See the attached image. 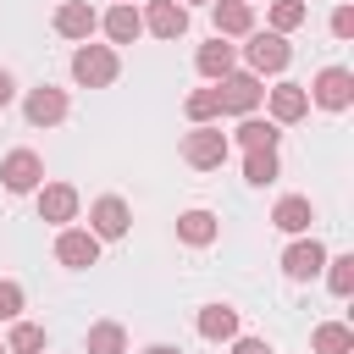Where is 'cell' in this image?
I'll list each match as a JSON object with an SVG mask.
<instances>
[{
	"label": "cell",
	"instance_id": "24",
	"mask_svg": "<svg viewBox=\"0 0 354 354\" xmlns=\"http://www.w3.org/2000/svg\"><path fill=\"white\" fill-rule=\"evenodd\" d=\"M83 348H88V354H127V332H122L116 321H94L88 337H83Z\"/></svg>",
	"mask_w": 354,
	"mask_h": 354
},
{
	"label": "cell",
	"instance_id": "29",
	"mask_svg": "<svg viewBox=\"0 0 354 354\" xmlns=\"http://www.w3.org/2000/svg\"><path fill=\"white\" fill-rule=\"evenodd\" d=\"M22 282H11V277H0V321H17L22 315Z\"/></svg>",
	"mask_w": 354,
	"mask_h": 354
},
{
	"label": "cell",
	"instance_id": "23",
	"mask_svg": "<svg viewBox=\"0 0 354 354\" xmlns=\"http://www.w3.org/2000/svg\"><path fill=\"white\" fill-rule=\"evenodd\" d=\"M243 177H249L254 188L277 183V177H282V160H277V149H243Z\"/></svg>",
	"mask_w": 354,
	"mask_h": 354
},
{
	"label": "cell",
	"instance_id": "32",
	"mask_svg": "<svg viewBox=\"0 0 354 354\" xmlns=\"http://www.w3.org/2000/svg\"><path fill=\"white\" fill-rule=\"evenodd\" d=\"M11 94H17V83H11V72H6V66H0V111H6V105H11Z\"/></svg>",
	"mask_w": 354,
	"mask_h": 354
},
{
	"label": "cell",
	"instance_id": "18",
	"mask_svg": "<svg viewBox=\"0 0 354 354\" xmlns=\"http://www.w3.org/2000/svg\"><path fill=\"white\" fill-rule=\"evenodd\" d=\"M216 232H221V221H216L210 210H183V216H177V238H183L188 249H205V243H216Z\"/></svg>",
	"mask_w": 354,
	"mask_h": 354
},
{
	"label": "cell",
	"instance_id": "31",
	"mask_svg": "<svg viewBox=\"0 0 354 354\" xmlns=\"http://www.w3.org/2000/svg\"><path fill=\"white\" fill-rule=\"evenodd\" d=\"M232 354H271L266 337H232Z\"/></svg>",
	"mask_w": 354,
	"mask_h": 354
},
{
	"label": "cell",
	"instance_id": "22",
	"mask_svg": "<svg viewBox=\"0 0 354 354\" xmlns=\"http://www.w3.org/2000/svg\"><path fill=\"white\" fill-rule=\"evenodd\" d=\"M310 348H315V354H354V332H348L343 321H321V326L310 332Z\"/></svg>",
	"mask_w": 354,
	"mask_h": 354
},
{
	"label": "cell",
	"instance_id": "7",
	"mask_svg": "<svg viewBox=\"0 0 354 354\" xmlns=\"http://www.w3.org/2000/svg\"><path fill=\"white\" fill-rule=\"evenodd\" d=\"M0 183H6V194H33V188L44 183V160H39L33 149H11V155L0 160Z\"/></svg>",
	"mask_w": 354,
	"mask_h": 354
},
{
	"label": "cell",
	"instance_id": "16",
	"mask_svg": "<svg viewBox=\"0 0 354 354\" xmlns=\"http://www.w3.org/2000/svg\"><path fill=\"white\" fill-rule=\"evenodd\" d=\"M216 6V33L221 39H243V33H254V11H249V0H210Z\"/></svg>",
	"mask_w": 354,
	"mask_h": 354
},
{
	"label": "cell",
	"instance_id": "17",
	"mask_svg": "<svg viewBox=\"0 0 354 354\" xmlns=\"http://www.w3.org/2000/svg\"><path fill=\"white\" fill-rule=\"evenodd\" d=\"M310 111V88L304 83H277L271 88V122H299Z\"/></svg>",
	"mask_w": 354,
	"mask_h": 354
},
{
	"label": "cell",
	"instance_id": "33",
	"mask_svg": "<svg viewBox=\"0 0 354 354\" xmlns=\"http://www.w3.org/2000/svg\"><path fill=\"white\" fill-rule=\"evenodd\" d=\"M144 354H183V348H171V343H149Z\"/></svg>",
	"mask_w": 354,
	"mask_h": 354
},
{
	"label": "cell",
	"instance_id": "6",
	"mask_svg": "<svg viewBox=\"0 0 354 354\" xmlns=\"http://www.w3.org/2000/svg\"><path fill=\"white\" fill-rule=\"evenodd\" d=\"M127 221H133V210H127V199L122 194H100L94 205H88V232L105 243V238H127Z\"/></svg>",
	"mask_w": 354,
	"mask_h": 354
},
{
	"label": "cell",
	"instance_id": "4",
	"mask_svg": "<svg viewBox=\"0 0 354 354\" xmlns=\"http://www.w3.org/2000/svg\"><path fill=\"white\" fill-rule=\"evenodd\" d=\"M249 44H243V55H249V72L254 77H266V72H282L288 61H293V50H288V39L282 33H243Z\"/></svg>",
	"mask_w": 354,
	"mask_h": 354
},
{
	"label": "cell",
	"instance_id": "1",
	"mask_svg": "<svg viewBox=\"0 0 354 354\" xmlns=\"http://www.w3.org/2000/svg\"><path fill=\"white\" fill-rule=\"evenodd\" d=\"M116 72H122V61H116L111 44H88V39H83V44L72 50V77H77L83 88H111Z\"/></svg>",
	"mask_w": 354,
	"mask_h": 354
},
{
	"label": "cell",
	"instance_id": "26",
	"mask_svg": "<svg viewBox=\"0 0 354 354\" xmlns=\"http://www.w3.org/2000/svg\"><path fill=\"white\" fill-rule=\"evenodd\" d=\"M321 271H326V288H332L337 299H348V293H354V254H337V260H326Z\"/></svg>",
	"mask_w": 354,
	"mask_h": 354
},
{
	"label": "cell",
	"instance_id": "35",
	"mask_svg": "<svg viewBox=\"0 0 354 354\" xmlns=\"http://www.w3.org/2000/svg\"><path fill=\"white\" fill-rule=\"evenodd\" d=\"M0 354H11V348H6V343H0Z\"/></svg>",
	"mask_w": 354,
	"mask_h": 354
},
{
	"label": "cell",
	"instance_id": "34",
	"mask_svg": "<svg viewBox=\"0 0 354 354\" xmlns=\"http://www.w3.org/2000/svg\"><path fill=\"white\" fill-rule=\"evenodd\" d=\"M177 6H210V0H177Z\"/></svg>",
	"mask_w": 354,
	"mask_h": 354
},
{
	"label": "cell",
	"instance_id": "13",
	"mask_svg": "<svg viewBox=\"0 0 354 354\" xmlns=\"http://www.w3.org/2000/svg\"><path fill=\"white\" fill-rule=\"evenodd\" d=\"M94 28H100V11H94L88 0H61V11H55V33H61V39H77V44H83Z\"/></svg>",
	"mask_w": 354,
	"mask_h": 354
},
{
	"label": "cell",
	"instance_id": "5",
	"mask_svg": "<svg viewBox=\"0 0 354 354\" xmlns=\"http://www.w3.org/2000/svg\"><path fill=\"white\" fill-rule=\"evenodd\" d=\"M260 77L254 72H227V77H216V100H221V111H232V116H249L254 105H260Z\"/></svg>",
	"mask_w": 354,
	"mask_h": 354
},
{
	"label": "cell",
	"instance_id": "27",
	"mask_svg": "<svg viewBox=\"0 0 354 354\" xmlns=\"http://www.w3.org/2000/svg\"><path fill=\"white\" fill-rule=\"evenodd\" d=\"M6 348H11V354H44V326L17 321V326H11V337H6Z\"/></svg>",
	"mask_w": 354,
	"mask_h": 354
},
{
	"label": "cell",
	"instance_id": "15",
	"mask_svg": "<svg viewBox=\"0 0 354 354\" xmlns=\"http://www.w3.org/2000/svg\"><path fill=\"white\" fill-rule=\"evenodd\" d=\"M310 221H315V205L304 194H282L277 210H271V227L277 232H310Z\"/></svg>",
	"mask_w": 354,
	"mask_h": 354
},
{
	"label": "cell",
	"instance_id": "21",
	"mask_svg": "<svg viewBox=\"0 0 354 354\" xmlns=\"http://www.w3.org/2000/svg\"><path fill=\"white\" fill-rule=\"evenodd\" d=\"M194 66H199V77H210V83H216V77H227V72H232V44H227V39L216 33L210 44H199Z\"/></svg>",
	"mask_w": 354,
	"mask_h": 354
},
{
	"label": "cell",
	"instance_id": "19",
	"mask_svg": "<svg viewBox=\"0 0 354 354\" xmlns=\"http://www.w3.org/2000/svg\"><path fill=\"white\" fill-rule=\"evenodd\" d=\"M199 337L232 343V337H238V310H232V304H205V310H199Z\"/></svg>",
	"mask_w": 354,
	"mask_h": 354
},
{
	"label": "cell",
	"instance_id": "28",
	"mask_svg": "<svg viewBox=\"0 0 354 354\" xmlns=\"http://www.w3.org/2000/svg\"><path fill=\"white\" fill-rule=\"evenodd\" d=\"M183 111H188V122H216L221 116V100H216V88H194L183 100Z\"/></svg>",
	"mask_w": 354,
	"mask_h": 354
},
{
	"label": "cell",
	"instance_id": "11",
	"mask_svg": "<svg viewBox=\"0 0 354 354\" xmlns=\"http://www.w3.org/2000/svg\"><path fill=\"white\" fill-rule=\"evenodd\" d=\"M138 17H144V33H155V39H183L188 33V6H177V0H149Z\"/></svg>",
	"mask_w": 354,
	"mask_h": 354
},
{
	"label": "cell",
	"instance_id": "3",
	"mask_svg": "<svg viewBox=\"0 0 354 354\" xmlns=\"http://www.w3.org/2000/svg\"><path fill=\"white\" fill-rule=\"evenodd\" d=\"M310 100L321 111H348L354 105V72L348 66H321L315 83H310Z\"/></svg>",
	"mask_w": 354,
	"mask_h": 354
},
{
	"label": "cell",
	"instance_id": "2",
	"mask_svg": "<svg viewBox=\"0 0 354 354\" xmlns=\"http://www.w3.org/2000/svg\"><path fill=\"white\" fill-rule=\"evenodd\" d=\"M227 149H232V144H227V133H221V127H210V122H194V133L183 138V160H188V166H199V171L221 166V160H227Z\"/></svg>",
	"mask_w": 354,
	"mask_h": 354
},
{
	"label": "cell",
	"instance_id": "10",
	"mask_svg": "<svg viewBox=\"0 0 354 354\" xmlns=\"http://www.w3.org/2000/svg\"><path fill=\"white\" fill-rule=\"evenodd\" d=\"M55 260H61L66 271H88V266L100 260V238L83 232V227H61V238H55Z\"/></svg>",
	"mask_w": 354,
	"mask_h": 354
},
{
	"label": "cell",
	"instance_id": "30",
	"mask_svg": "<svg viewBox=\"0 0 354 354\" xmlns=\"http://www.w3.org/2000/svg\"><path fill=\"white\" fill-rule=\"evenodd\" d=\"M332 33L337 39H354V6H337L332 11Z\"/></svg>",
	"mask_w": 354,
	"mask_h": 354
},
{
	"label": "cell",
	"instance_id": "14",
	"mask_svg": "<svg viewBox=\"0 0 354 354\" xmlns=\"http://www.w3.org/2000/svg\"><path fill=\"white\" fill-rule=\"evenodd\" d=\"M100 28H105V39H111V44H133V39L144 33V17H138V6H133V0H116V6L100 17Z\"/></svg>",
	"mask_w": 354,
	"mask_h": 354
},
{
	"label": "cell",
	"instance_id": "9",
	"mask_svg": "<svg viewBox=\"0 0 354 354\" xmlns=\"http://www.w3.org/2000/svg\"><path fill=\"white\" fill-rule=\"evenodd\" d=\"M33 194H39V221H50V227L77 221V188L72 183H39Z\"/></svg>",
	"mask_w": 354,
	"mask_h": 354
},
{
	"label": "cell",
	"instance_id": "12",
	"mask_svg": "<svg viewBox=\"0 0 354 354\" xmlns=\"http://www.w3.org/2000/svg\"><path fill=\"white\" fill-rule=\"evenodd\" d=\"M321 266H326V249H321L315 238H299V243L282 249V271H288V282H310V277H321Z\"/></svg>",
	"mask_w": 354,
	"mask_h": 354
},
{
	"label": "cell",
	"instance_id": "25",
	"mask_svg": "<svg viewBox=\"0 0 354 354\" xmlns=\"http://www.w3.org/2000/svg\"><path fill=\"white\" fill-rule=\"evenodd\" d=\"M304 17H310L304 0H271V33H293V28H304Z\"/></svg>",
	"mask_w": 354,
	"mask_h": 354
},
{
	"label": "cell",
	"instance_id": "8",
	"mask_svg": "<svg viewBox=\"0 0 354 354\" xmlns=\"http://www.w3.org/2000/svg\"><path fill=\"white\" fill-rule=\"evenodd\" d=\"M66 88H50V83H39V88H28V100H22V116L33 122V127H55V122H66Z\"/></svg>",
	"mask_w": 354,
	"mask_h": 354
},
{
	"label": "cell",
	"instance_id": "20",
	"mask_svg": "<svg viewBox=\"0 0 354 354\" xmlns=\"http://www.w3.org/2000/svg\"><path fill=\"white\" fill-rule=\"evenodd\" d=\"M232 138H238L243 149H277V138H282V122H271V116L260 122V116L249 111V116L238 122V133H232Z\"/></svg>",
	"mask_w": 354,
	"mask_h": 354
}]
</instances>
